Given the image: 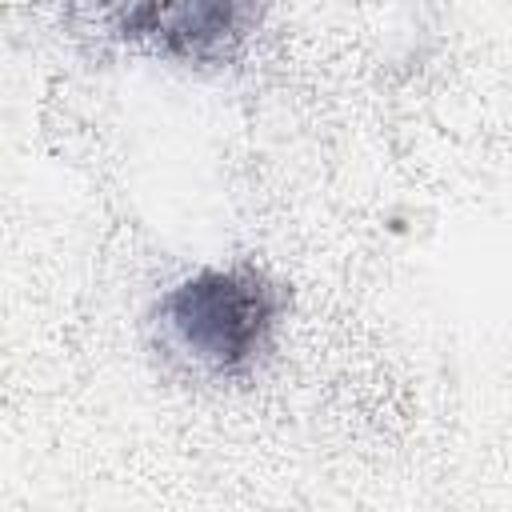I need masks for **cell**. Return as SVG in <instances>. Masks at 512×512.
Listing matches in <instances>:
<instances>
[{
  "label": "cell",
  "mask_w": 512,
  "mask_h": 512,
  "mask_svg": "<svg viewBox=\"0 0 512 512\" xmlns=\"http://www.w3.org/2000/svg\"><path fill=\"white\" fill-rule=\"evenodd\" d=\"M276 316L280 292L252 264L200 268L176 280L156 304L164 348L216 380L248 376L264 360Z\"/></svg>",
  "instance_id": "cell-1"
},
{
  "label": "cell",
  "mask_w": 512,
  "mask_h": 512,
  "mask_svg": "<svg viewBox=\"0 0 512 512\" xmlns=\"http://www.w3.org/2000/svg\"><path fill=\"white\" fill-rule=\"evenodd\" d=\"M112 40L148 56L216 68L244 52L260 24V0H100Z\"/></svg>",
  "instance_id": "cell-2"
}]
</instances>
